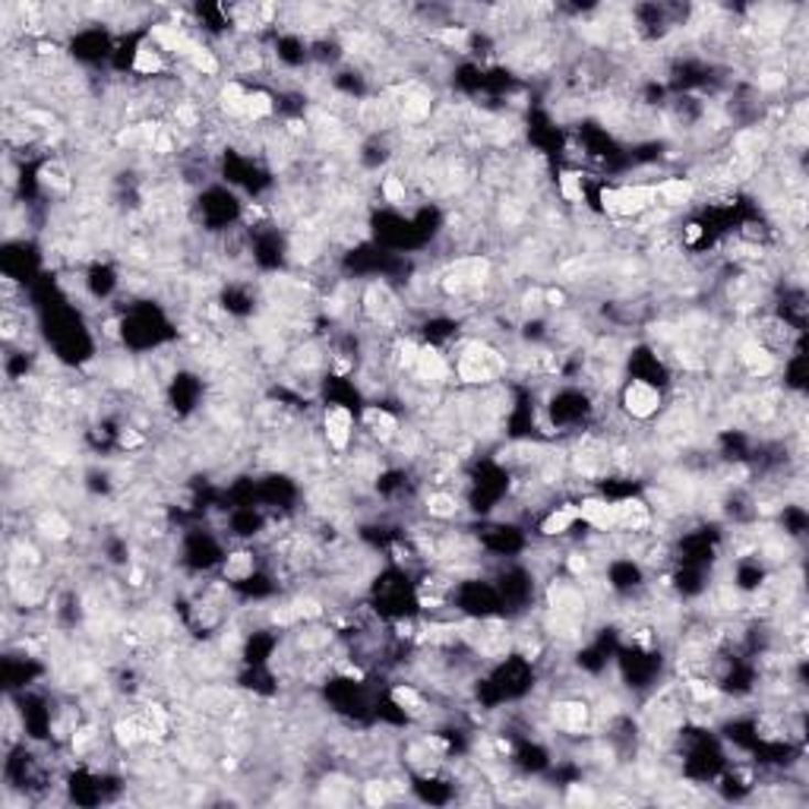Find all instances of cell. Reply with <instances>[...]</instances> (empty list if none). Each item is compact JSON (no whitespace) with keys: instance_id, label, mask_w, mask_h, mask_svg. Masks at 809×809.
I'll use <instances>...</instances> for the list:
<instances>
[{"instance_id":"obj_1","label":"cell","mask_w":809,"mask_h":809,"mask_svg":"<svg viewBox=\"0 0 809 809\" xmlns=\"http://www.w3.org/2000/svg\"><path fill=\"white\" fill-rule=\"evenodd\" d=\"M665 389L648 380H623L617 389V408L633 424H651L665 411Z\"/></svg>"},{"instance_id":"obj_3","label":"cell","mask_w":809,"mask_h":809,"mask_svg":"<svg viewBox=\"0 0 809 809\" xmlns=\"http://www.w3.org/2000/svg\"><path fill=\"white\" fill-rule=\"evenodd\" d=\"M257 567H260V560H257V553L250 548L225 550V557H222V579L231 582V585H247L257 575Z\"/></svg>"},{"instance_id":"obj_2","label":"cell","mask_w":809,"mask_h":809,"mask_svg":"<svg viewBox=\"0 0 809 809\" xmlns=\"http://www.w3.org/2000/svg\"><path fill=\"white\" fill-rule=\"evenodd\" d=\"M320 430H323V443L333 450L335 455H348L352 443L357 436V418L348 404L330 402L320 414Z\"/></svg>"}]
</instances>
